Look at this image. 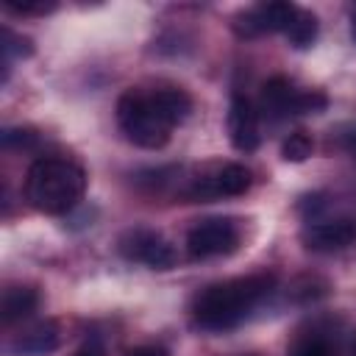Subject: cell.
<instances>
[{"mask_svg": "<svg viewBox=\"0 0 356 356\" xmlns=\"http://www.w3.org/2000/svg\"><path fill=\"white\" fill-rule=\"evenodd\" d=\"M273 289H275L273 273H253L211 284L195 298L192 317L206 331H228L239 325Z\"/></svg>", "mask_w": 356, "mask_h": 356, "instance_id": "6da1fadb", "label": "cell"}, {"mask_svg": "<svg viewBox=\"0 0 356 356\" xmlns=\"http://www.w3.org/2000/svg\"><path fill=\"white\" fill-rule=\"evenodd\" d=\"M259 103H261V111L273 120L300 114V89H295L292 81H286L284 75H275L261 86Z\"/></svg>", "mask_w": 356, "mask_h": 356, "instance_id": "30bf717a", "label": "cell"}, {"mask_svg": "<svg viewBox=\"0 0 356 356\" xmlns=\"http://www.w3.org/2000/svg\"><path fill=\"white\" fill-rule=\"evenodd\" d=\"M350 36H353V42H356V14H353V25H350Z\"/></svg>", "mask_w": 356, "mask_h": 356, "instance_id": "cb8c5ba5", "label": "cell"}, {"mask_svg": "<svg viewBox=\"0 0 356 356\" xmlns=\"http://www.w3.org/2000/svg\"><path fill=\"white\" fill-rule=\"evenodd\" d=\"M312 147H314V142H312V136L306 134V131H295V134H289L286 139H284V145H281V156H284V161H306L309 156H312Z\"/></svg>", "mask_w": 356, "mask_h": 356, "instance_id": "2e32d148", "label": "cell"}, {"mask_svg": "<svg viewBox=\"0 0 356 356\" xmlns=\"http://www.w3.org/2000/svg\"><path fill=\"white\" fill-rule=\"evenodd\" d=\"M292 292H295L300 300H314V298H323V295L328 292V284L320 281V278H300V281H295Z\"/></svg>", "mask_w": 356, "mask_h": 356, "instance_id": "d6986e66", "label": "cell"}, {"mask_svg": "<svg viewBox=\"0 0 356 356\" xmlns=\"http://www.w3.org/2000/svg\"><path fill=\"white\" fill-rule=\"evenodd\" d=\"M86 189V172L72 159L42 156L28 167L25 175V200L44 214L70 211Z\"/></svg>", "mask_w": 356, "mask_h": 356, "instance_id": "7a4b0ae2", "label": "cell"}, {"mask_svg": "<svg viewBox=\"0 0 356 356\" xmlns=\"http://www.w3.org/2000/svg\"><path fill=\"white\" fill-rule=\"evenodd\" d=\"M0 139H3L6 150H17V147H31L36 142V134L28 128H6Z\"/></svg>", "mask_w": 356, "mask_h": 356, "instance_id": "ffe728a7", "label": "cell"}, {"mask_svg": "<svg viewBox=\"0 0 356 356\" xmlns=\"http://www.w3.org/2000/svg\"><path fill=\"white\" fill-rule=\"evenodd\" d=\"M284 36H286V42H289L292 47H298V50L312 47L314 39H317V17H314L312 11L298 8V14H295V19L289 22V28L284 31Z\"/></svg>", "mask_w": 356, "mask_h": 356, "instance_id": "5bb4252c", "label": "cell"}, {"mask_svg": "<svg viewBox=\"0 0 356 356\" xmlns=\"http://www.w3.org/2000/svg\"><path fill=\"white\" fill-rule=\"evenodd\" d=\"M303 245L309 250H320V253H331V250H342L348 245L356 242V220L342 217V220H325V222H314L300 234Z\"/></svg>", "mask_w": 356, "mask_h": 356, "instance_id": "9c48e42d", "label": "cell"}, {"mask_svg": "<svg viewBox=\"0 0 356 356\" xmlns=\"http://www.w3.org/2000/svg\"><path fill=\"white\" fill-rule=\"evenodd\" d=\"M150 100H153V106H156V111L170 122V125H178V122H184L186 117H189V111H192V97L184 92V89H156L153 95H150Z\"/></svg>", "mask_w": 356, "mask_h": 356, "instance_id": "4fadbf2b", "label": "cell"}, {"mask_svg": "<svg viewBox=\"0 0 356 356\" xmlns=\"http://www.w3.org/2000/svg\"><path fill=\"white\" fill-rule=\"evenodd\" d=\"M125 356H170L164 348H156V345H139L134 350H128Z\"/></svg>", "mask_w": 356, "mask_h": 356, "instance_id": "44dd1931", "label": "cell"}, {"mask_svg": "<svg viewBox=\"0 0 356 356\" xmlns=\"http://www.w3.org/2000/svg\"><path fill=\"white\" fill-rule=\"evenodd\" d=\"M72 356H103V350H100L97 345H86V348H81V350H75Z\"/></svg>", "mask_w": 356, "mask_h": 356, "instance_id": "7402d4cb", "label": "cell"}, {"mask_svg": "<svg viewBox=\"0 0 356 356\" xmlns=\"http://www.w3.org/2000/svg\"><path fill=\"white\" fill-rule=\"evenodd\" d=\"M250 189V170L242 164H222L206 178H195L189 195L197 200H214V197H236Z\"/></svg>", "mask_w": 356, "mask_h": 356, "instance_id": "8992f818", "label": "cell"}, {"mask_svg": "<svg viewBox=\"0 0 356 356\" xmlns=\"http://www.w3.org/2000/svg\"><path fill=\"white\" fill-rule=\"evenodd\" d=\"M295 14H298V6L292 3H261L236 19V33L239 36H261L275 31L284 33L295 19Z\"/></svg>", "mask_w": 356, "mask_h": 356, "instance_id": "52a82bcc", "label": "cell"}, {"mask_svg": "<svg viewBox=\"0 0 356 356\" xmlns=\"http://www.w3.org/2000/svg\"><path fill=\"white\" fill-rule=\"evenodd\" d=\"M239 245V228L228 217H209L189 228L186 253L192 259H214L225 256Z\"/></svg>", "mask_w": 356, "mask_h": 356, "instance_id": "277c9868", "label": "cell"}, {"mask_svg": "<svg viewBox=\"0 0 356 356\" xmlns=\"http://www.w3.org/2000/svg\"><path fill=\"white\" fill-rule=\"evenodd\" d=\"M61 342V331H58V323L53 320H42V323H33L31 328H25L22 334H17L8 345V350L14 356H44V353H53Z\"/></svg>", "mask_w": 356, "mask_h": 356, "instance_id": "8fae6325", "label": "cell"}, {"mask_svg": "<svg viewBox=\"0 0 356 356\" xmlns=\"http://www.w3.org/2000/svg\"><path fill=\"white\" fill-rule=\"evenodd\" d=\"M228 136L242 153H253L259 147V111L242 92H234L228 103Z\"/></svg>", "mask_w": 356, "mask_h": 356, "instance_id": "ba28073f", "label": "cell"}, {"mask_svg": "<svg viewBox=\"0 0 356 356\" xmlns=\"http://www.w3.org/2000/svg\"><path fill=\"white\" fill-rule=\"evenodd\" d=\"M289 356H334V345L323 331H306L292 342Z\"/></svg>", "mask_w": 356, "mask_h": 356, "instance_id": "9a60e30c", "label": "cell"}, {"mask_svg": "<svg viewBox=\"0 0 356 356\" xmlns=\"http://www.w3.org/2000/svg\"><path fill=\"white\" fill-rule=\"evenodd\" d=\"M6 8H8L11 14H22V17H31V14L42 17V14L53 11V8H56V3H53V0H50V3H44V0H22V3L6 0Z\"/></svg>", "mask_w": 356, "mask_h": 356, "instance_id": "ac0fdd59", "label": "cell"}, {"mask_svg": "<svg viewBox=\"0 0 356 356\" xmlns=\"http://www.w3.org/2000/svg\"><path fill=\"white\" fill-rule=\"evenodd\" d=\"M39 306V292L33 286H8L3 292V303H0V320L3 325H14L25 317H31Z\"/></svg>", "mask_w": 356, "mask_h": 356, "instance_id": "7c38bea8", "label": "cell"}, {"mask_svg": "<svg viewBox=\"0 0 356 356\" xmlns=\"http://www.w3.org/2000/svg\"><path fill=\"white\" fill-rule=\"evenodd\" d=\"M120 253L131 261H142L150 270H170L175 267V248L150 228H134L120 236Z\"/></svg>", "mask_w": 356, "mask_h": 356, "instance_id": "5b68a950", "label": "cell"}, {"mask_svg": "<svg viewBox=\"0 0 356 356\" xmlns=\"http://www.w3.org/2000/svg\"><path fill=\"white\" fill-rule=\"evenodd\" d=\"M33 53V44L28 36H17L8 28H3V58H6V75H8V61L11 58H28Z\"/></svg>", "mask_w": 356, "mask_h": 356, "instance_id": "e0dca14e", "label": "cell"}, {"mask_svg": "<svg viewBox=\"0 0 356 356\" xmlns=\"http://www.w3.org/2000/svg\"><path fill=\"white\" fill-rule=\"evenodd\" d=\"M117 122H120L122 134L134 145H139L145 150H159V147H164L170 142L172 125L156 111L150 95H145V92L131 89V92L120 95V100H117Z\"/></svg>", "mask_w": 356, "mask_h": 356, "instance_id": "3957f363", "label": "cell"}, {"mask_svg": "<svg viewBox=\"0 0 356 356\" xmlns=\"http://www.w3.org/2000/svg\"><path fill=\"white\" fill-rule=\"evenodd\" d=\"M348 147H350V150H353V156H356V131L350 134V139H348Z\"/></svg>", "mask_w": 356, "mask_h": 356, "instance_id": "603a6c76", "label": "cell"}]
</instances>
